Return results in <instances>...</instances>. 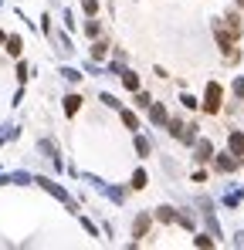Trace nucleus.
Wrapping results in <instances>:
<instances>
[{
  "label": "nucleus",
  "instance_id": "nucleus-4",
  "mask_svg": "<svg viewBox=\"0 0 244 250\" xmlns=\"http://www.w3.org/2000/svg\"><path fill=\"white\" fill-rule=\"evenodd\" d=\"M78 105H81L78 95H68V98H65V112H68V115H75V112H78Z\"/></svg>",
  "mask_w": 244,
  "mask_h": 250
},
{
  "label": "nucleus",
  "instance_id": "nucleus-6",
  "mask_svg": "<svg viewBox=\"0 0 244 250\" xmlns=\"http://www.w3.org/2000/svg\"><path fill=\"white\" fill-rule=\"evenodd\" d=\"M7 51H10L14 58L20 54V37H17V34H10V37H7Z\"/></svg>",
  "mask_w": 244,
  "mask_h": 250
},
{
  "label": "nucleus",
  "instance_id": "nucleus-10",
  "mask_svg": "<svg viewBox=\"0 0 244 250\" xmlns=\"http://www.w3.org/2000/svg\"><path fill=\"white\" fill-rule=\"evenodd\" d=\"M146 186V173H143V169H139V173H136V176H132V189H143Z\"/></svg>",
  "mask_w": 244,
  "mask_h": 250
},
{
  "label": "nucleus",
  "instance_id": "nucleus-12",
  "mask_svg": "<svg viewBox=\"0 0 244 250\" xmlns=\"http://www.w3.org/2000/svg\"><path fill=\"white\" fill-rule=\"evenodd\" d=\"M122 122L129 125V128H136V125H139V119H136V115H132V112H122Z\"/></svg>",
  "mask_w": 244,
  "mask_h": 250
},
{
  "label": "nucleus",
  "instance_id": "nucleus-8",
  "mask_svg": "<svg viewBox=\"0 0 244 250\" xmlns=\"http://www.w3.org/2000/svg\"><path fill=\"white\" fill-rule=\"evenodd\" d=\"M122 81H126V88H132V91L139 88V78H136L132 71H126V74H122Z\"/></svg>",
  "mask_w": 244,
  "mask_h": 250
},
{
  "label": "nucleus",
  "instance_id": "nucleus-17",
  "mask_svg": "<svg viewBox=\"0 0 244 250\" xmlns=\"http://www.w3.org/2000/svg\"><path fill=\"white\" fill-rule=\"evenodd\" d=\"M0 44H3V31H0Z\"/></svg>",
  "mask_w": 244,
  "mask_h": 250
},
{
  "label": "nucleus",
  "instance_id": "nucleus-2",
  "mask_svg": "<svg viewBox=\"0 0 244 250\" xmlns=\"http://www.w3.org/2000/svg\"><path fill=\"white\" fill-rule=\"evenodd\" d=\"M217 27H221L224 34H231V37H238V34H241V17H238V14H227V17H224V20H221Z\"/></svg>",
  "mask_w": 244,
  "mask_h": 250
},
{
  "label": "nucleus",
  "instance_id": "nucleus-7",
  "mask_svg": "<svg viewBox=\"0 0 244 250\" xmlns=\"http://www.w3.org/2000/svg\"><path fill=\"white\" fill-rule=\"evenodd\" d=\"M132 230H136V237H146V230H150V216H139Z\"/></svg>",
  "mask_w": 244,
  "mask_h": 250
},
{
  "label": "nucleus",
  "instance_id": "nucleus-16",
  "mask_svg": "<svg viewBox=\"0 0 244 250\" xmlns=\"http://www.w3.org/2000/svg\"><path fill=\"white\" fill-rule=\"evenodd\" d=\"M234 91H238V98H244V81H234Z\"/></svg>",
  "mask_w": 244,
  "mask_h": 250
},
{
  "label": "nucleus",
  "instance_id": "nucleus-13",
  "mask_svg": "<svg viewBox=\"0 0 244 250\" xmlns=\"http://www.w3.org/2000/svg\"><path fill=\"white\" fill-rule=\"evenodd\" d=\"M156 216H160L163 223H169V220H173V210H169V206H160V213H156Z\"/></svg>",
  "mask_w": 244,
  "mask_h": 250
},
{
  "label": "nucleus",
  "instance_id": "nucleus-18",
  "mask_svg": "<svg viewBox=\"0 0 244 250\" xmlns=\"http://www.w3.org/2000/svg\"><path fill=\"white\" fill-rule=\"evenodd\" d=\"M238 3H241V7H244V0H238Z\"/></svg>",
  "mask_w": 244,
  "mask_h": 250
},
{
  "label": "nucleus",
  "instance_id": "nucleus-15",
  "mask_svg": "<svg viewBox=\"0 0 244 250\" xmlns=\"http://www.w3.org/2000/svg\"><path fill=\"white\" fill-rule=\"evenodd\" d=\"M81 7H85L88 14H95V0H81Z\"/></svg>",
  "mask_w": 244,
  "mask_h": 250
},
{
  "label": "nucleus",
  "instance_id": "nucleus-3",
  "mask_svg": "<svg viewBox=\"0 0 244 250\" xmlns=\"http://www.w3.org/2000/svg\"><path fill=\"white\" fill-rule=\"evenodd\" d=\"M150 119H153L156 125H163L169 115H166V108H163V105H153V108H150Z\"/></svg>",
  "mask_w": 244,
  "mask_h": 250
},
{
  "label": "nucleus",
  "instance_id": "nucleus-14",
  "mask_svg": "<svg viewBox=\"0 0 244 250\" xmlns=\"http://www.w3.org/2000/svg\"><path fill=\"white\" fill-rule=\"evenodd\" d=\"M180 102H183V105H187V108H197V98H193V95H183V98H180Z\"/></svg>",
  "mask_w": 244,
  "mask_h": 250
},
{
  "label": "nucleus",
  "instance_id": "nucleus-5",
  "mask_svg": "<svg viewBox=\"0 0 244 250\" xmlns=\"http://www.w3.org/2000/svg\"><path fill=\"white\" fill-rule=\"evenodd\" d=\"M231 152H244V132H234V135H231Z\"/></svg>",
  "mask_w": 244,
  "mask_h": 250
},
{
  "label": "nucleus",
  "instance_id": "nucleus-11",
  "mask_svg": "<svg viewBox=\"0 0 244 250\" xmlns=\"http://www.w3.org/2000/svg\"><path fill=\"white\" fill-rule=\"evenodd\" d=\"M217 169H224V173H227V169H234V159H227V156H221V159H217Z\"/></svg>",
  "mask_w": 244,
  "mask_h": 250
},
{
  "label": "nucleus",
  "instance_id": "nucleus-9",
  "mask_svg": "<svg viewBox=\"0 0 244 250\" xmlns=\"http://www.w3.org/2000/svg\"><path fill=\"white\" fill-rule=\"evenodd\" d=\"M136 105H139V108H150L153 102H150V95H146V91H139V88H136Z\"/></svg>",
  "mask_w": 244,
  "mask_h": 250
},
{
  "label": "nucleus",
  "instance_id": "nucleus-1",
  "mask_svg": "<svg viewBox=\"0 0 244 250\" xmlns=\"http://www.w3.org/2000/svg\"><path fill=\"white\" fill-rule=\"evenodd\" d=\"M221 98H224L221 85H217V81H210V85H207V102H204V108H207L210 115H217V112H221Z\"/></svg>",
  "mask_w": 244,
  "mask_h": 250
}]
</instances>
